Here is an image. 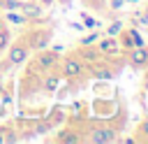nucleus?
Instances as JSON below:
<instances>
[{"instance_id":"obj_1","label":"nucleus","mask_w":148,"mask_h":144,"mask_svg":"<svg viewBox=\"0 0 148 144\" xmlns=\"http://www.w3.org/2000/svg\"><path fill=\"white\" fill-rule=\"evenodd\" d=\"M90 139L97 142V144H109V142H116V132H113L111 128H99V130L92 132Z\"/></svg>"},{"instance_id":"obj_2","label":"nucleus","mask_w":148,"mask_h":144,"mask_svg":"<svg viewBox=\"0 0 148 144\" xmlns=\"http://www.w3.org/2000/svg\"><path fill=\"white\" fill-rule=\"evenodd\" d=\"M28 21L30 19H39L42 16V7L37 5V2H21V9H18Z\"/></svg>"},{"instance_id":"obj_3","label":"nucleus","mask_w":148,"mask_h":144,"mask_svg":"<svg viewBox=\"0 0 148 144\" xmlns=\"http://www.w3.org/2000/svg\"><path fill=\"white\" fill-rule=\"evenodd\" d=\"M130 58H132V65L141 67V65L148 63V49H146V46H134L132 53H130Z\"/></svg>"},{"instance_id":"obj_4","label":"nucleus","mask_w":148,"mask_h":144,"mask_svg":"<svg viewBox=\"0 0 148 144\" xmlns=\"http://www.w3.org/2000/svg\"><path fill=\"white\" fill-rule=\"evenodd\" d=\"M83 72V65L79 58H67L65 60V77H79Z\"/></svg>"},{"instance_id":"obj_5","label":"nucleus","mask_w":148,"mask_h":144,"mask_svg":"<svg viewBox=\"0 0 148 144\" xmlns=\"http://www.w3.org/2000/svg\"><path fill=\"white\" fill-rule=\"evenodd\" d=\"M25 56H28V49L25 46H12V51H9V63L12 65H21L23 60H25Z\"/></svg>"},{"instance_id":"obj_6","label":"nucleus","mask_w":148,"mask_h":144,"mask_svg":"<svg viewBox=\"0 0 148 144\" xmlns=\"http://www.w3.org/2000/svg\"><path fill=\"white\" fill-rule=\"evenodd\" d=\"M99 51H102V53H116V51H118V39L109 35V39H102V42H99Z\"/></svg>"},{"instance_id":"obj_7","label":"nucleus","mask_w":148,"mask_h":144,"mask_svg":"<svg viewBox=\"0 0 148 144\" xmlns=\"http://www.w3.org/2000/svg\"><path fill=\"white\" fill-rule=\"evenodd\" d=\"M58 60V51H44V53H39V67H51L53 63Z\"/></svg>"},{"instance_id":"obj_8","label":"nucleus","mask_w":148,"mask_h":144,"mask_svg":"<svg viewBox=\"0 0 148 144\" xmlns=\"http://www.w3.org/2000/svg\"><path fill=\"white\" fill-rule=\"evenodd\" d=\"M58 86H60V79H58L56 74H49V77H44V91H46V93H53Z\"/></svg>"},{"instance_id":"obj_9","label":"nucleus","mask_w":148,"mask_h":144,"mask_svg":"<svg viewBox=\"0 0 148 144\" xmlns=\"http://www.w3.org/2000/svg\"><path fill=\"white\" fill-rule=\"evenodd\" d=\"M7 21H12V23H16V26H21V23H25L28 19L16 9V12H7Z\"/></svg>"},{"instance_id":"obj_10","label":"nucleus","mask_w":148,"mask_h":144,"mask_svg":"<svg viewBox=\"0 0 148 144\" xmlns=\"http://www.w3.org/2000/svg\"><path fill=\"white\" fill-rule=\"evenodd\" d=\"M0 7H5L7 12H16L21 9V0H0Z\"/></svg>"},{"instance_id":"obj_11","label":"nucleus","mask_w":148,"mask_h":144,"mask_svg":"<svg viewBox=\"0 0 148 144\" xmlns=\"http://www.w3.org/2000/svg\"><path fill=\"white\" fill-rule=\"evenodd\" d=\"M97 39H99V35H97V33H88V35L81 39V44H83V46H90V44H95Z\"/></svg>"},{"instance_id":"obj_12","label":"nucleus","mask_w":148,"mask_h":144,"mask_svg":"<svg viewBox=\"0 0 148 144\" xmlns=\"http://www.w3.org/2000/svg\"><path fill=\"white\" fill-rule=\"evenodd\" d=\"M9 39H12V35H9L5 28H0V51H2V49L9 44Z\"/></svg>"},{"instance_id":"obj_13","label":"nucleus","mask_w":148,"mask_h":144,"mask_svg":"<svg viewBox=\"0 0 148 144\" xmlns=\"http://www.w3.org/2000/svg\"><path fill=\"white\" fill-rule=\"evenodd\" d=\"M130 37H132V44H134V46H143V37H141L136 30H130Z\"/></svg>"},{"instance_id":"obj_14","label":"nucleus","mask_w":148,"mask_h":144,"mask_svg":"<svg viewBox=\"0 0 148 144\" xmlns=\"http://www.w3.org/2000/svg\"><path fill=\"white\" fill-rule=\"evenodd\" d=\"M83 26H86L88 30H92V28H97V21H95L92 16H88V14H83Z\"/></svg>"},{"instance_id":"obj_15","label":"nucleus","mask_w":148,"mask_h":144,"mask_svg":"<svg viewBox=\"0 0 148 144\" xmlns=\"http://www.w3.org/2000/svg\"><path fill=\"white\" fill-rule=\"evenodd\" d=\"M120 28H123V23H120V21H116V23H113V26H109V30H106V33H109V35H111V37H116V35H118V33H120Z\"/></svg>"},{"instance_id":"obj_16","label":"nucleus","mask_w":148,"mask_h":144,"mask_svg":"<svg viewBox=\"0 0 148 144\" xmlns=\"http://www.w3.org/2000/svg\"><path fill=\"white\" fill-rule=\"evenodd\" d=\"M62 142L65 144H72V142H79V137L76 135H67V137H62Z\"/></svg>"},{"instance_id":"obj_17","label":"nucleus","mask_w":148,"mask_h":144,"mask_svg":"<svg viewBox=\"0 0 148 144\" xmlns=\"http://www.w3.org/2000/svg\"><path fill=\"white\" fill-rule=\"evenodd\" d=\"M46 130H49V125H44V123H42V125H37V128H35V132H46Z\"/></svg>"},{"instance_id":"obj_18","label":"nucleus","mask_w":148,"mask_h":144,"mask_svg":"<svg viewBox=\"0 0 148 144\" xmlns=\"http://www.w3.org/2000/svg\"><path fill=\"white\" fill-rule=\"evenodd\" d=\"M111 7H113V9H120V7H123V0H113Z\"/></svg>"},{"instance_id":"obj_19","label":"nucleus","mask_w":148,"mask_h":144,"mask_svg":"<svg viewBox=\"0 0 148 144\" xmlns=\"http://www.w3.org/2000/svg\"><path fill=\"white\" fill-rule=\"evenodd\" d=\"M39 2H42V5H53L56 0H39Z\"/></svg>"},{"instance_id":"obj_20","label":"nucleus","mask_w":148,"mask_h":144,"mask_svg":"<svg viewBox=\"0 0 148 144\" xmlns=\"http://www.w3.org/2000/svg\"><path fill=\"white\" fill-rule=\"evenodd\" d=\"M0 28H5V21H2V16H0Z\"/></svg>"},{"instance_id":"obj_21","label":"nucleus","mask_w":148,"mask_h":144,"mask_svg":"<svg viewBox=\"0 0 148 144\" xmlns=\"http://www.w3.org/2000/svg\"><path fill=\"white\" fill-rule=\"evenodd\" d=\"M0 93H2V88H0Z\"/></svg>"}]
</instances>
